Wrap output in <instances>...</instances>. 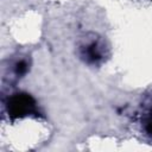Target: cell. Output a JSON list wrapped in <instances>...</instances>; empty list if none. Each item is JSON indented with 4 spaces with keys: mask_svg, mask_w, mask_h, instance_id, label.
Returning a JSON list of instances; mask_svg holds the SVG:
<instances>
[{
    "mask_svg": "<svg viewBox=\"0 0 152 152\" xmlns=\"http://www.w3.org/2000/svg\"><path fill=\"white\" fill-rule=\"evenodd\" d=\"M7 110L11 116L21 118L31 113H36L33 99L27 94H14L7 103Z\"/></svg>",
    "mask_w": 152,
    "mask_h": 152,
    "instance_id": "cell-1",
    "label": "cell"
},
{
    "mask_svg": "<svg viewBox=\"0 0 152 152\" xmlns=\"http://www.w3.org/2000/svg\"><path fill=\"white\" fill-rule=\"evenodd\" d=\"M87 58L91 62H95L101 58V49L97 43L93 42L89 45H87Z\"/></svg>",
    "mask_w": 152,
    "mask_h": 152,
    "instance_id": "cell-2",
    "label": "cell"
},
{
    "mask_svg": "<svg viewBox=\"0 0 152 152\" xmlns=\"http://www.w3.org/2000/svg\"><path fill=\"white\" fill-rule=\"evenodd\" d=\"M146 129H147V132H148L150 134H152V120H150V121L147 122V127H146Z\"/></svg>",
    "mask_w": 152,
    "mask_h": 152,
    "instance_id": "cell-3",
    "label": "cell"
}]
</instances>
